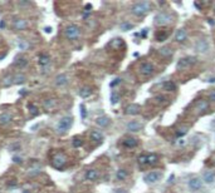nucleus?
Masks as SVG:
<instances>
[{"label": "nucleus", "instance_id": "1", "mask_svg": "<svg viewBox=\"0 0 215 193\" xmlns=\"http://www.w3.org/2000/svg\"><path fill=\"white\" fill-rule=\"evenodd\" d=\"M151 5L149 1H141V3H136L131 8V13L136 15V16H143L150 11Z\"/></svg>", "mask_w": 215, "mask_h": 193}, {"label": "nucleus", "instance_id": "2", "mask_svg": "<svg viewBox=\"0 0 215 193\" xmlns=\"http://www.w3.org/2000/svg\"><path fill=\"white\" fill-rule=\"evenodd\" d=\"M64 34L68 40H78L81 38V28L75 24H71L66 28Z\"/></svg>", "mask_w": 215, "mask_h": 193}, {"label": "nucleus", "instance_id": "3", "mask_svg": "<svg viewBox=\"0 0 215 193\" xmlns=\"http://www.w3.org/2000/svg\"><path fill=\"white\" fill-rule=\"evenodd\" d=\"M72 124H73V118L69 115H66L59 119L58 124H57V130H58V133H66L67 130H69Z\"/></svg>", "mask_w": 215, "mask_h": 193}, {"label": "nucleus", "instance_id": "4", "mask_svg": "<svg viewBox=\"0 0 215 193\" xmlns=\"http://www.w3.org/2000/svg\"><path fill=\"white\" fill-rule=\"evenodd\" d=\"M67 161H68V158L64 153H57L52 159V166L55 169H63L64 166L67 164Z\"/></svg>", "mask_w": 215, "mask_h": 193}, {"label": "nucleus", "instance_id": "5", "mask_svg": "<svg viewBox=\"0 0 215 193\" xmlns=\"http://www.w3.org/2000/svg\"><path fill=\"white\" fill-rule=\"evenodd\" d=\"M171 21H172V15L169 13H165V11H162V13L157 14L155 16V24L156 25H166V24H170Z\"/></svg>", "mask_w": 215, "mask_h": 193}, {"label": "nucleus", "instance_id": "6", "mask_svg": "<svg viewBox=\"0 0 215 193\" xmlns=\"http://www.w3.org/2000/svg\"><path fill=\"white\" fill-rule=\"evenodd\" d=\"M195 63H196L195 56H184V58L179 59V62H177V68H179V69H184V68L194 65Z\"/></svg>", "mask_w": 215, "mask_h": 193}, {"label": "nucleus", "instance_id": "7", "mask_svg": "<svg viewBox=\"0 0 215 193\" xmlns=\"http://www.w3.org/2000/svg\"><path fill=\"white\" fill-rule=\"evenodd\" d=\"M140 73H141L143 77H150L155 73V67L149 62H145L140 65Z\"/></svg>", "mask_w": 215, "mask_h": 193}, {"label": "nucleus", "instance_id": "8", "mask_svg": "<svg viewBox=\"0 0 215 193\" xmlns=\"http://www.w3.org/2000/svg\"><path fill=\"white\" fill-rule=\"evenodd\" d=\"M161 178H162V173H161V172H150V173H147V174L143 177L145 182L149 183V184L156 183V182H158V181H160Z\"/></svg>", "mask_w": 215, "mask_h": 193}, {"label": "nucleus", "instance_id": "9", "mask_svg": "<svg viewBox=\"0 0 215 193\" xmlns=\"http://www.w3.org/2000/svg\"><path fill=\"white\" fill-rule=\"evenodd\" d=\"M54 83H55L57 87H64L69 83V78H68L67 74H59V75L55 77Z\"/></svg>", "mask_w": 215, "mask_h": 193}, {"label": "nucleus", "instance_id": "10", "mask_svg": "<svg viewBox=\"0 0 215 193\" xmlns=\"http://www.w3.org/2000/svg\"><path fill=\"white\" fill-rule=\"evenodd\" d=\"M189 187L191 188L192 191H199L203 188V182L200 178H196V177H194V178H191L190 181H189Z\"/></svg>", "mask_w": 215, "mask_h": 193}, {"label": "nucleus", "instance_id": "11", "mask_svg": "<svg viewBox=\"0 0 215 193\" xmlns=\"http://www.w3.org/2000/svg\"><path fill=\"white\" fill-rule=\"evenodd\" d=\"M86 179L89 181V182H96L98 179V177H100V173H98L97 169H88V171L86 172Z\"/></svg>", "mask_w": 215, "mask_h": 193}, {"label": "nucleus", "instance_id": "12", "mask_svg": "<svg viewBox=\"0 0 215 193\" xmlns=\"http://www.w3.org/2000/svg\"><path fill=\"white\" fill-rule=\"evenodd\" d=\"M127 130L128 132H138V130H141L142 129V124L137 122V120H131L130 123H127Z\"/></svg>", "mask_w": 215, "mask_h": 193}, {"label": "nucleus", "instance_id": "13", "mask_svg": "<svg viewBox=\"0 0 215 193\" xmlns=\"http://www.w3.org/2000/svg\"><path fill=\"white\" fill-rule=\"evenodd\" d=\"M38 63H39L40 67H47L49 63H50V56L47 53H41V54L38 56Z\"/></svg>", "mask_w": 215, "mask_h": 193}, {"label": "nucleus", "instance_id": "14", "mask_svg": "<svg viewBox=\"0 0 215 193\" xmlns=\"http://www.w3.org/2000/svg\"><path fill=\"white\" fill-rule=\"evenodd\" d=\"M186 38H187V33L185 29H179L175 34V40L177 43H184L186 40Z\"/></svg>", "mask_w": 215, "mask_h": 193}, {"label": "nucleus", "instance_id": "15", "mask_svg": "<svg viewBox=\"0 0 215 193\" xmlns=\"http://www.w3.org/2000/svg\"><path fill=\"white\" fill-rule=\"evenodd\" d=\"M138 112H140V107L137 104H130L124 109V113L127 115H136V114H138Z\"/></svg>", "mask_w": 215, "mask_h": 193}, {"label": "nucleus", "instance_id": "16", "mask_svg": "<svg viewBox=\"0 0 215 193\" xmlns=\"http://www.w3.org/2000/svg\"><path fill=\"white\" fill-rule=\"evenodd\" d=\"M137 139L133 138V137H128V138H124L122 144L123 147H126V148H135L136 146H137Z\"/></svg>", "mask_w": 215, "mask_h": 193}, {"label": "nucleus", "instance_id": "17", "mask_svg": "<svg viewBox=\"0 0 215 193\" xmlns=\"http://www.w3.org/2000/svg\"><path fill=\"white\" fill-rule=\"evenodd\" d=\"M26 21L24 20V19H17V20H14L13 23V28L15 30H18V32H20V30H24L26 28Z\"/></svg>", "mask_w": 215, "mask_h": 193}, {"label": "nucleus", "instance_id": "18", "mask_svg": "<svg viewBox=\"0 0 215 193\" xmlns=\"http://www.w3.org/2000/svg\"><path fill=\"white\" fill-rule=\"evenodd\" d=\"M11 120H13V115L10 114V113L8 112H4L0 114V124H3V126H5V124H9Z\"/></svg>", "mask_w": 215, "mask_h": 193}, {"label": "nucleus", "instance_id": "19", "mask_svg": "<svg viewBox=\"0 0 215 193\" xmlns=\"http://www.w3.org/2000/svg\"><path fill=\"white\" fill-rule=\"evenodd\" d=\"M207 108H209V104H207L206 100H199L198 103L195 104V109L200 113H204L205 111H207Z\"/></svg>", "mask_w": 215, "mask_h": 193}, {"label": "nucleus", "instance_id": "20", "mask_svg": "<svg viewBox=\"0 0 215 193\" xmlns=\"http://www.w3.org/2000/svg\"><path fill=\"white\" fill-rule=\"evenodd\" d=\"M89 135H91V139L94 141V142H102L103 141V134H102L100 130H92Z\"/></svg>", "mask_w": 215, "mask_h": 193}, {"label": "nucleus", "instance_id": "21", "mask_svg": "<svg viewBox=\"0 0 215 193\" xmlns=\"http://www.w3.org/2000/svg\"><path fill=\"white\" fill-rule=\"evenodd\" d=\"M203 178H204V182H205V183L211 184V183H214V181H215V176H214L211 172L206 171V172L203 174Z\"/></svg>", "mask_w": 215, "mask_h": 193}, {"label": "nucleus", "instance_id": "22", "mask_svg": "<svg viewBox=\"0 0 215 193\" xmlns=\"http://www.w3.org/2000/svg\"><path fill=\"white\" fill-rule=\"evenodd\" d=\"M195 48H196V50H198V52L204 53V52L207 50V43H206L205 40H200V41H198V43H196Z\"/></svg>", "mask_w": 215, "mask_h": 193}, {"label": "nucleus", "instance_id": "23", "mask_svg": "<svg viewBox=\"0 0 215 193\" xmlns=\"http://www.w3.org/2000/svg\"><path fill=\"white\" fill-rule=\"evenodd\" d=\"M25 80H26V78L23 74L13 75V84H23V83H25Z\"/></svg>", "mask_w": 215, "mask_h": 193}, {"label": "nucleus", "instance_id": "24", "mask_svg": "<svg viewBox=\"0 0 215 193\" xmlns=\"http://www.w3.org/2000/svg\"><path fill=\"white\" fill-rule=\"evenodd\" d=\"M96 123H97L100 127L104 128V127H107L108 124H109V118H108V117H100V118H97Z\"/></svg>", "mask_w": 215, "mask_h": 193}, {"label": "nucleus", "instance_id": "25", "mask_svg": "<svg viewBox=\"0 0 215 193\" xmlns=\"http://www.w3.org/2000/svg\"><path fill=\"white\" fill-rule=\"evenodd\" d=\"M91 94H92V90H91L89 87H83V88L79 89V95L82 98H88Z\"/></svg>", "mask_w": 215, "mask_h": 193}, {"label": "nucleus", "instance_id": "26", "mask_svg": "<svg viewBox=\"0 0 215 193\" xmlns=\"http://www.w3.org/2000/svg\"><path fill=\"white\" fill-rule=\"evenodd\" d=\"M128 177V173L126 169H118L116 173V178L118 179V181H124Z\"/></svg>", "mask_w": 215, "mask_h": 193}, {"label": "nucleus", "instance_id": "27", "mask_svg": "<svg viewBox=\"0 0 215 193\" xmlns=\"http://www.w3.org/2000/svg\"><path fill=\"white\" fill-rule=\"evenodd\" d=\"M172 49L171 48H169V47H164V48H161L160 49V54L162 56H165V58H170V56L172 55Z\"/></svg>", "mask_w": 215, "mask_h": 193}, {"label": "nucleus", "instance_id": "28", "mask_svg": "<svg viewBox=\"0 0 215 193\" xmlns=\"http://www.w3.org/2000/svg\"><path fill=\"white\" fill-rule=\"evenodd\" d=\"M157 161H158V157L156 156V154H153V153L147 154V164L153 166V164L157 163Z\"/></svg>", "mask_w": 215, "mask_h": 193}, {"label": "nucleus", "instance_id": "29", "mask_svg": "<svg viewBox=\"0 0 215 193\" xmlns=\"http://www.w3.org/2000/svg\"><path fill=\"white\" fill-rule=\"evenodd\" d=\"M164 89L167 90V92H174V90H176V85H175V83H174V82L169 80V82L164 83Z\"/></svg>", "mask_w": 215, "mask_h": 193}, {"label": "nucleus", "instance_id": "30", "mask_svg": "<svg viewBox=\"0 0 215 193\" xmlns=\"http://www.w3.org/2000/svg\"><path fill=\"white\" fill-rule=\"evenodd\" d=\"M26 64H28V60H26L25 58H21V59H19V60L15 62V65L19 67V68H24Z\"/></svg>", "mask_w": 215, "mask_h": 193}, {"label": "nucleus", "instance_id": "31", "mask_svg": "<svg viewBox=\"0 0 215 193\" xmlns=\"http://www.w3.org/2000/svg\"><path fill=\"white\" fill-rule=\"evenodd\" d=\"M11 84H13V75L4 78V80H3V85H4V87H9V85H11Z\"/></svg>", "mask_w": 215, "mask_h": 193}, {"label": "nucleus", "instance_id": "32", "mask_svg": "<svg viewBox=\"0 0 215 193\" xmlns=\"http://www.w3.org/2000/svg\"><path fill=\"white\" fill-rule=\"evenodd\" d=\"M138 163L141 166L147 164V156H146V154H142V156L138 157Z\"/></svg>", "mask_w": 215, "mask_h": 193}, {"label": "nucleus", "instance_id": "33", "mask_svg": "<svg viewBox=\"0 0 215 193\" xmlns=\"http://www.w3.org/2000/svg\"><path fill=\"white\" fill-rule=\"evenodd\" d=\"M132 24H130V23H122V24H121V29L122 30H124V32H126V30H130V29H132Z\"/></svg>", "mask_w": 215, "mask_h": 193}, {"label": "nucleus", "instance_id": "34", "mask_svg": "<svg viewBox=\"0 0 215 193\" xmlns=\"http://www.w3.org/2000/svg\"><path fill=\"white\" fill-rule=\"evenodd\" d=\"M118 100H120V97H118V94H116V93H112V94H111V102H112V104H116V103H118Z\"/></svg>", "mask_w": 215, "mask_h": 193}, {"label": "nucleus", "instance_id": "35", "mask_svg": "<svg viewBox=\"0 0 215 193\" xmlns=\"http://www.w3.org/2000/svg\"><path fill=\"white\" fill-rule=\"evenodd\" d=\"M186 133H187V127H183V128H180V129H177V132H176V134L179 135V137H181V135H184Z\"/></svg>", "mask_w": 215, "mask_h": 193}, {"label": "nucleus", "instance_id": "36", "mask_svg": "<svg viewBox=\"0 0 215 193\" xmlns=\"http://www.w3.org/2000/svg\"><path fill=\"white\" fill-rule=\"evenodd\" d=\"M54 100H53V99H48V100H44V107L45 108H49V107H54Z\"/></svg>", "mask_w": 215, "mask_h": 193}, {"label": "nucleus", "instance_id": "37", "mask_svg": "<svg viewBox=\"0 0 215 193\" xmlns=\"http://www.w3.org/2000/svg\"><path fill=\"white\" fill-rule=\"evenodd\" d=\"M29 109H30V112H32L33 115H38V114H39V112H38V108H37L34 104H30V105H29Z\"/></svg>", "mask_w": 215, "mask_h": 193}, {"label": "nucleus", "instance_id": "38", "mask_svg": "<svg viewBox=\"0 0 215 193\" xmlns=\"http://www.w3.org/2000/svg\"><path fill=\"white\" fill-rule=\"evenodd\" d=\"M72 144H73L74 148H79V147L83 144V142H82V139H74V141L72 142Z\"/></svg>", "mask_w": 215, "mask_h": 193}, {"label": "nucleus", "instance_id": "39", "mask_svg": "<svg viewBox=\"0 0 215 193\" xmlns=\"http://www.w3.org/2000/svg\"><path fill=\"white\" fill-rule=\"evenodd\" d=\"M81 113H82V118L84 119L86 117H87V111H86V107H84V104H81Z\"/></svg>", "mask_w": 215, "mask_h": 193}, {"label": "nucleus", "instance_id": "40", "mask_svg": "<svg viewBox=\"0 0 215 193\" xmlns=\"http://www.w3.org/2000/svg\"><path fill=\"white\" fill-rule=\"evenodd\" d=\"M209 100L210 102H215V90H211L209 94Z\"/></svg>", "mask_w": 215, "mask_h": 193}, {"label": "nucleus", "instance_id": "41", "mask_svg": "<svg viewBox=\"0 0 215 193\" xmlns=\"http://www.w3.org/2000/svg\"><path fill=\"white\" fill-rule=\"evenodd\" d=\"M9 149L11 150V152H15V150H19V146L18 144H11L9 147Z\"/></svg>", "mask_w": 215, "mask_h": 193}, {"label": "nucleus", "instance_id": "42", "mask_svg": "<svg viewBox=\"0 0 215 193\" xmlns=\"http://www.w3.org/2000/svg\"><path fill=\"white\" fill-rule=\"evenodd\" d=\"M120 83H121V79H120V78H116L115 82L111 83V87H115V85H117V84H120Z\"/></svg>", "mask_w": 215, "mask_h": 193}, {"label": "nucleus", "instance_id": "43", "mask_svg": "<svg viewBox=\"0 0 215 193\" xmlns=\"http://www.w3.org/2000/svg\"><path fill=\"white\" fill-rule=\"evenodd\" d=\"M113 193H127V192L124 190H115V192H113Z\"/></svg>", "mask_w": 215, "mask_h": 193}, {"label": "nucleus", "instance_id": "44", "mask_svg": "<svg viewBox=\"0 0 215 193\" xmlns=\"http://www.w3.org/2000/svg\"><path fill=\"white\" fill-rule=\"evenodd\" d=\"M214 9H215V8H214Z\"/></svg>", "mask_w": 215, "mask_h": 193}]
</instances>
